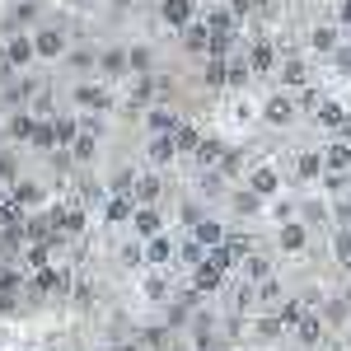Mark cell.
<instances>
[{"instance_id":"obj_41","label":"cell","mask_w":351,"mask_h":351,"mask_svg":"<svg viewBox=\"0 0 351 351\" xmlns=\"http://www.w3.org/2000/svg\"><path fill=\"white\" fill-rule=\"evenodd\" d=\"M332 258H337V267H342V271H351V230H347V225H342L337 239H332Z\"/></svg>"},{"instance_id":"obj_46","label":"cell","mask_w":351,"mask_h":351,"mask_svg":"<svg viewBox=\"0 0 351 351\" xmlns=\"http://www.w3.org/2000/svg\"><path fill=\"white\" fill-rule=\"evenodd\" d=\"M253 10H258V14H267V10H276V0H253Z\"/></svg>"},{"instance_id":"obj_23","label":"cell","mask_w":351,"mask_h":351,"mask_svg":"<svg viewBox=\"0 0 351 351\" xmlns=\"http://www.w3.org/2000/svg\"><path fill=\"white\" fill-rule=\"evenodd\" d=\"M276 80H281V89L300 94V89L309 84V66H304V56H281V66H276Z\"/></svg>"},{"instance_id":"obj_28","label":"cell","mask_w":351,"mask_h":351,"mask_svg":"<svg viewBox=\"0 0 351 351\" xmlns=\"http://www.w3.org/2000/svg\"><path fill=\"white\" fill-rule=\"evenodd\" d=\"M304 243H309V230H304L300 220H281V230H276V248H281V253H304Z\"/></svg>"},{"instance_id":"obj_4","label":"cell","mask_w":351,"mask_h":351,"mask_svg":"<svg viewBox=\"0 0 351 351\" xmlns=\"http://www.w3.org/2000/svg\"><path fill=\"white\" fill-rule=\"evenodd\" d=\"M0 47H5V56H10V66H14V71H33V66H38L33 28H10V33L0 38Z\"/></svg>"},{"instance_id":"obj_40","label":"cell","mask_w":351,"mask_h":351,"mask_svg":"<svg viewBox=\"0 0 351 351\" xmlns=\"http://www.w3.org/2000/svg\"><path fill=\"white\" fill-rule=\"evenodd\" d=\"M304 309H309L304 300H281V304H276V319H281L286 328H295L300 319H304Z\"/></svg>"},{"instance_id":"obj_13","label":"cell","mask_w":351,"mask_h":351,"mask_svg":"<svg viewBox=\"0 0 351 351\" xmlns=\"http://www.w3.org/2000/svg\"><path fill=\"white\" fill-rule=\"evenodd\" d=\"M225 211H230L234 220H248V216L263 211V197L248 188V183H230V192H225Z\"/></svg>"},{"instance_id":"obj_11","label":"cell","mask_w":351,"mask_h":351,"mask_svg":"<svg viewBox=\"0 0 351 351\" xmlns=\"http://www.w3.org/2000/svg\"><path fill=\"white\" fill-rule=\"evenodd\" d=\"M183 122V108L178 104H145L141 108V132L150 136V132H173Z\"/></svg>"},{"instance_id":"obj_34","label":"cell","mask_w":351,"mask_h":351,"mask_svg":"<svg viewBox=\"0 0 351 351\" xmlns=\"http://www.w3.org/2000/svg\"><path fill=\"white\" fill-rule=\"evenodd\" d=\"M127 56H132V75H145V71L160 66V52L150 43H127Z\"/></svg>"},{"instance_id":"obj_27","label":"cell","mask_w":351,"mask_h":351,"mask_svg":"<svg viewBox=\"0 0 351 351\" xmlns=\"http://www.w3.org/2000/svg\"><path fill=\"white\" fill-rule=\"evenodd\" d=\"M324 332H328V319H324V314H314V309H304V319L295 324L300 347H319V342H324Z\"/></svg>"},{"instance_id":"obj_39","label":"cell","mask_w":351,"mask_h":351,"mask_svg":"<svg viewBox=\"0 0 351 351\" xmlns=\"http://www.w3.org/2000/svg\"><path fill=\"white\" fill-rule=\"evenodd\" d=\"M132 183H136V164L122 160L117 169L108 173V192H122V197H132Z\"/></svg>"},{"instance_id":"obj_42","label":"cell","mask_w":351,"mask_h":351,"mask_svg":"<svg viewBox=\"0 0 351 351\" xmlns=\"http://www.w3.org/2000/svg\"><path fill=\"white\" fill-rule=\"evenodd\" d=\"M253 117H258V104H253V99H234V104H230V122H234V127H248Z\"/></svg>"},{"instance_id":"obj_8","label":"cell","mask_w":351,"mask_h":351,"mask_svg":"<svg viewBox=\"0 0 351 351\" xmlns=\"http://www.w3.org/2000/svg\"><path fill=\"white\" fill-rule=\"evenodd\" d=\"M243 56H248V71H253V75H276V66H281V47H276L271 38H253V43L243 47Z\"/></svg>"},{"instance_id":"obj_24","label":"cell","mask_w":351,"mask_h":351,"mask_svg":"<svg viewBox=\"0 0 351 351\" xmlns=\"http://www.w3.org/2000/svg\"><path fill=\"white\" fill-rule=\"evenodd\" d=\"M243 183H248V188H253L258 197H263V202H267V197H276V188H281V173H276L271 164H253V169L243 173Z\"/></svg>"},{"instance_id":"obj_15","label":"cell","mask_w":351,"mask_h":351,"mask_svg":"<svg viewBox=\"0 0 351 351\" xmlns=\"http://www.w3.org/2000/svg\"><path fill=\"white\" fill-rule=\"evenodd\" d=\"M178 263V239L160 230V234H150L145 239V267H173Z\"/></svg>"},{"instance_id":"obj_18","label":"cell","mask_w":351,"mask_h":351,"mask_svg":"<svg viewBox=\"0 0 351 351\" xmlns=\"http://www.w3.org/2000/svg\"><path fill=\"white\" fill-rule=\"evenodd\" d=\"M178 47H183L188 56H206V47H211V28H206V19H202V14L178 28Z\"/></svg>"},{"instance_id":"obj_12","label":"cell","mask_w":351,"mask_h":351,"mask_svg":"<svg viewBox=\"0 0 351 351\" xmlns=\"http://www.w3.org/2000/svg\"><path fill=\"white\" fill-rule=\"evenodd\" d=\"M160 230H169V216H164L160 206H132V220H127V234H136V239L145 243L150 234H160Z\"/></svg>"},{"instance_id":"obj_47","label":"cell","mask_w":351,"mask_h":351,"mask_svg":"<svg viewBox=\"0 0 351 351\" xmlns=\"http://www.w3.org/2000/svg\"><path fill=\"white\" fill-rule=\"evenodd\" d=\"M141 5H155V0H136V10H141Z\"/></svg>"},{"instance_id":"obj_26","label":"cell","mask_w":351,"mask_h":351,"mask_svg":"<svg viewBox=\"0 0 351 351\" xmlns=\"http://www.w3.org/2000/svg\"><path fill=\"white\" fill-rule=\"evenodd\" d=\"M324 173H351V141L337 136L332 145H324Z\"/></svg>"},{"instance_id":"obj_36","label":"cell","mask_w":351,"mask_h":351,"mask_svg":"<svg viewBox=\"0 0 351 351\" xmlns=\"http://www.w3.org/2000/svg\"><path fill=\"white\" fill-rule=\"evenodd\" d=\"M28 150H33V155H52V150H56V127H52V117H38Z\"/></svg>"},{"instance_id":"obj_7","label":"cell","mask_w":351,"mask_h":351,"mask_svg":"<svg viewBox=\"0 0 351 351\" xmlns=\"http://www.w3.org/2000/svg\"><path fill=\"white\" fill-rule=\"evenodd\" d=\"M258 117H263L267 127H291V122L300 117V104H295V94H291V89H276V94H271L267 104L258 108Z\"/></svg>"},{"instance_id":"obj_29","label":"cell","mask_w":351,"mask_h":351,"mask_svg":"<svg viewBox=\"0 0 351 351\" xmlns=\"http://www.w3.org/2000/svg\"><path fill=\"white\" fill-rule=\"evenodd\" d=\"M188 234H192L197 243H206V248H216V243H225V234H230V230H225V220H216L211 211H206V216L197 220V225H192Z\"/></svg>"},{"instance_id":"obj_14","label":"cell","mask_w":351,"mask_h":351,"mask_svg":"<svg viewBox=\"0 0 351 351\" xmlns=\"http://www.w3.org/2000/svg\"><path fill=\"white\" fill-rule=\"evenodd\" d=\"M197 10H202L197 0H155V19L164 28H173V33L188 24V19H197Z\"/></svg>"},{"instance_id":"obj_2","label":"cell","mask_w":351,"mask_h":351,"mask_svg":"<svg viewBox=\"0 0 351 351\" xmlns=\"http://www.w3.org/2000/svg\"><path fill=\"white\" fill-rule=\"evenodd\" d=\"M71 281H75V271L66 267V263H47V267L28 271V295H33V304H43V300H71Z\"/></svg>"},{"instance_id":"obj_38","label":"cell","mask_w":351,"mask_h":351,"mask_svg":"<svg viewBox=\"0 0 351 351\" xmlns=\"http://www.w3.org/2000/svg\"><path fill=\"white\" fill-rule=\"evenodd\" d=\"M202 258H206V243H197V239H192V234H188V239H178V263H173V271H178V267H197V263H202Z\"/></svg>"},{"instance_id":"obj_6","label":"cell","mask_w":351,"mask_h":351,"mask_svg":"<svg viewBox=\"0 0 351 351\" xmlns=\"http://www.w3.org/2000/svg\"><path fill=\"white\" fill-rule=\"evenodd\" d=\"M164 192H169V178H164V169H136V183H132V202L136 206H160Z\"/></svg>"},{"instance_id":"obj_9","label":"cell","mask_w":351,"mask_h":351,"mask_svg":"<svg viewBox=\"0 0 351 351\" xmlns=\"http://www.w3.org/2000/svg\"><path fill=\"white\" fill-rule=\"evenodd\" d=\"M141 160L150 164V169H169V164L178 160L173 132H150V136H145V145H141Z\"/></svg>"},{"instance_id":"obj_1","label":"cell","mask_w":351,"mask_h":351,"mask_svg":"<svg viewBox=\"0 0 351 351\" xmlns=\"http://www.w3.org/2000/svg\"><path fill=\"white\" fill-rule=\"evenodd\" d=\"M66 108L75 112H117V84L99 80V75H84V80L66 84Z\"/></svg>"},{"instance_id":"obj_21","label":"cell","mask_w":351,"mask_h":351,"mask_svg":"<svg viewBox=\"0 0 351 351\" xmlns=\"http://www.w3.org/2000/svg\"><path fill=\"white\" fill-rule=\"evenodd\" d=\"M61 71H71L75 80H84V75H99V47H71V52L61 56Z\"/></svg>"},{"instance_id":"obj_44","label":"cell","mask_w":351,"mask_h":351,"mask_svg":"<svg viewBox=\"0 0 351 351\" xmlns=\"http://www.w3.org/2000/svg\"><path fill=\"white\" fill-rule=\"evenodd\" d=\"M337 24H342V33L351 28V0H337Z\"/></svg>"},{"instance_id":"obj_19","label":"cell","mask_w":351,"mask_h":351,"mask_svg":"<svg viewBox=\"0 0 351 351\" xmlns=\"http://www.w3.org/2000/svg\"><path fill=\"white\" fill-rule=\"evenodd\" d=\"M66 150H71V160H75L84 173H89V169L99 164V155H104V136H94V132H84V127H80V136H75Z\"/></svg>"},{"instance_id":"obj_5","label":"cell","mask_w":351,"mask_h":351,"mask_svg":"<svg viewBox=\"0 0 351 351\" xmlns=\"http://www.w3.org/2000/svg\"><path fill=\"white\" fill-rule=\"evenodd\" d=\"M99 80H108V84L132 80V56H127L122 43H104V47H99Z\"/></svg>"},{"instance_id":"obj_3","label":"cell","mask_w":351,"mask_h":351,"mask_svg":"<svg viewBox=\"0 0 351 351\" xmlns=\"http://www.w3.org/2000/svg\"><path fill=\"white\" fill-rule=\"evenodd\" d=\"M33 47H38V66H61V56L71 52V33L56 19H43L33 28Z\"/></svg>"},{"instance_id":"obj_25","label":"cell","mask_w":351,"mask_h":351,"mask_svg":"<svg viewBox=\"0 0 351 351\" xmlns=\"http://www.w3.org/2000/svg\"><path fill=\"white\" fill-rule=\"evenodd\" d=\"M192 286H197L202 295H220V291H225V271H220L211 258H202V263L192 267Z\"/></svg>"},{"instance_id":"obj_33","label":"cell","mask_w":351,"mask_h":351,"mask_svg":"<svg viewBox=\"0 0 351 351\" xmlns=\"http://www.w3.org/2000/svg\"><path fill=\"white\" fill-rule=\"evenodd\" d=\"M239 276H243V281H253V286H258V281H267V276H271V258L253 248V253L239 263Z\"/></svg>"},{"instance_id":"obj_48","label":"cell","mask_w":351,"mask_h":351,"mask_svg":"<svg viewBox=\"0 0 351 351\" xmlns=\"http://www.w3.org/2000/svg\"><path fill=\"white\" fill-rule=\"evenodd\" d=\"M347 141H351V136H347Z\"/></svg>"},{"instance_id":"obj_30","label":"cell","mask_w":351,"mask_h":351,"mask_svg":"<svg viewBox=\"0 0 351 351\" xmlns=\"http://www.w3.org/2000/svg\"><path fill=\"white\" fill-rule=\"evenodd\" d=\"M220 155H225V141H220V136H206V132H202L197 150H192V164H197V169H216Z\"/></svg>"},{"instance_id":"obj_16","label":"cell","mask_w":351,"mask_h":351,"mask_svg":"<svg viewBox=\"0 0 351 351\" xmlns=\"http://www.w3.org/2000/svg\"><path fill=\"white\" fill-rule=\"evenodd\" d=\"M99 300H104V281H99L94 271H80V276L71 281V304L89 314V309H99Z\"/></svg>"},{"instance_id":"obj_10","label":"cell","mask_w":351,"mask_h":351,"mask_svg":"<svg viewBox=\"0 0 351 351\" xmlns=\"http://www.w3.org/2000/svg\"><path fill=\"white\" fill-rule=\"evenodd\" d=\"M33 127H38V117H33L28 108H10V112H5V127H0V141H5V145H24V150H28Z\"/></svg>"},{"instance_id":"obj_32","label":"cell","mask_w":351,"mask_h":351,"mask_svg":"<svg viewBox=\"0 0 351 351\" xmlns=\"http://www.w3.org/2000/svg\"><path fill=\"white\" fill-rule=\"evenodd\" d=\"M309 47L314 52H337L342 47V24H314L309 28Z\"/></svg>"},{"instance_id":"obj_22","label":"cell","mask_w":351,"mask_h":351,"mask_svg":"<svg viewBox=\"0 0 351 351\" xmlns=\"http://www.w3.org/2000/svg\"><path fill=\"white\" fill-rule=\"evenodd\" d=\"M112 263L122 271H145V243L136 239V234H127L122 243H112Z\"/></svg>"},{"instance_id":"obj_31","label":"cell","mask_w":351,"mask_h":351,"mask_svg":"<svg viewBox=\"0 0 351 351\" xmlns=\"http://www.w3.org/2000/svg\"><path fill=\"white\" fill-rule=\"evenodd\" d=\"M295 178L300 183H319V178H324V150H300L295 155Z\"/></svg>"},{"instance_id":"obj_20","label":"cell","mask_w":351,"mask_h":351,"mask_svg":"<svg viewBox=\"0 0 351 351\" xmlns=\"http://www.w3.org/2000/svg\"><path fill=\"white\" fill-rule=\"evenodd\" d=\"M197 84L211 89V94L230 89V56H202V75H197Z\"/></svg>"},{"instance_id":"obj_37","label":"cell","mask_w":351,"mask_h":351,"mask_svg":"<svg viewBox=\"0 0 351 351\" xmlns=\"http://www.w3.org/2000/svg\"><path fill=\"white\" fill-rule=\"evenodd\" d=\"M314 122H319L324 132H337V127L347 122V108H342V104H332V99H324V104L314 108Z\"/></svg>"},{"instance_id":"obj_45","label":"cell","mask_w":351,"mask_h":351,"mask_svg":"<svg viewBox=\"0 0 351 351\" xmlns=\"http://www.w3.org/2000/svg\"><path fill=\"white\" fill-rule=\"evenodd\" d=\"M337 220H342V225H347V230H351V197H347V202H342V206H337Z\"/></svg>"},{"instance_id":"obj_35","label":"cell","mask_w":351,"mask_h":351,"mask_svg":"<svg viewBox=\"0 0 351 351\" xmlns=\"http://www.w3.org/2000/svg\"><path fill=\"white\" fill-rule=\"evenodd\" d=\"M197 141H202V127L183 117V122L173 127V145H178V160H192V150H197Z\"/></svg>"},{"instance_id":"obj_43","label":"cell","mask_w":351,"mask_h":351,"mask_svg":"<svg viewBox=\"0 0 351 351\" xmlns=\"http://www.w3.org/2000/svg\"><path fill=\"white\" fill-rule=\"evenodd\" d=\"M108 351H145L141 342H136V332H122V337H112V347Z\"/></svg>"},{"instance_id":"obj_17","label":"cell","mask_w":351,"mask_h":351,"mask_svg":"<svg viewBox=\"0 0 351 351\" xmlns=\"http://www.w3.org/2000/svg\"><path fill=\"white\" fill-rule=\"evenodd\" d=\"M197 14L206 19V28H211V33H239V28H243L239 14L230 10V0H211V5H202Z\"/></svg>"}]
</instances>
